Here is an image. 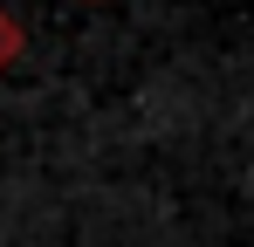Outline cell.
Instances as JSON below:
<instances>
[{
	"label": "cell",
	"instance_id": "cell-1",
	"mask_svg": "<svg viewBox=\"0 0 254 247\" xmlns=\"http://www.w3.org/2000/svg\"><path fill=\"white\" fill-rule=\"evenodd\" d=\"M14 55H21V21H14V14L0 7V69H7Z\"/></svg>",
	"mask_w": 254,
	"mask_h": 247
}]
</instances>
